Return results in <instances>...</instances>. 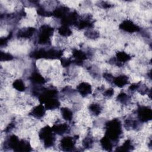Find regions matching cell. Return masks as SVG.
Listing matches in <instances>:
<instances>
[{
	"label": "cell",
	"instance_id": "1",
	"mask_svg": "<svg viewBox=\"0 0 152 152\" xmlns=\"http://www.w3.org/2000/svg\"><path fill=\"white\" fill-rule=\"evenodd\" d=\"M119 29L122 31L133 34L134 33H140L142 30L140 26L131 19H124L119 24Z\"/></svg>",
	"mask_w": 152,
	"mask_h": 152
},
{
	"label": "cell",
	"instance_id": "2",
	"mask_svg": "<svg viewBox=\"0 0 152 152\" xmlns=\"http://www.w3.org/2000/svg\"><path fill=\"white\" fill-rule=\"evenodd\" d=\"M75 90L80 96L83 98H87L91 96L93 92V86L87 81H80L77 84Z\"/></svg>",
	"mask_w": 152,
	"mask_h": 152
},
{
	"label": "cell",
	"instance_id": "7",
	"mask_svg": "<svg viewBox=\"0 0 152 152\" xmlns=\"http://www.w3.org/2000/svg\"><path fill=\"white\" fill-rule=\"evenodd\" d=\"M14 59V56L8 52L1 51V62H10L12 61Z\"/></svg>",
	"mask_w": 152,
	"mask_h": 152
},
{
	"label": "cell",
	"instance_id": "5",
	"mask_svg": "<svg viewBox=\"0 0 152 152\" xmlns=\"http://www.w3.org/2000/svg\"><path fill=\"white\" fill-rule=\"evenodd\" d=\"M60 116L64 121L71 124L74 120V111L67 106L61 107L59 110Z\"/></svg>",
	"mask_w": 152,
	"mask_h": 152
},
{
	"label": "cell",
	"instance_id": "3",
	"mask_svg": "<svg viewBox=\"0 0 152 152\" xmlns=\"http://www.w3.org/2000/svg\"><path fill=\"white\" fill-rule=\"evenodd\" d=\"M129 77L124 72H119L114 75L111 83V86L118 88H123L130 84Z\"/></svg>",
	"mask_w": 152,
	"mask_h": 152
},
{
	"label": "cell",
	"instance_id": "6",
	"mask_svg": "<svg viewBox=\"0 0 152 152\" xmlns=\"http://www.w3.org/2000/svg\"><path fill=\"white\" fill-rule=\"evenodd\" d=\"M11 86L14 90L19 93H24L27 88V86H26L25 81L20 78H16L12 81L11 83Z\"/></svg>",
	"mask_w": 152,
	"mask_h": 152
},
{
	"label": "cell",
	"instance_id": "4",
	"mask_svg": "<svg viewBox=\"0 0 152 152\" xmlns=\"http://www.w3.org/2000/svg\"><path fill=\"white\" fill-rule=\"evenodd\" d=\"M47 111L44 104H37L31 107L28 112V116L36 120L43 121L47 114Z\"/></svg>",
	"mask_w": 152,
	"mask_h": 152
}]
</instances>
